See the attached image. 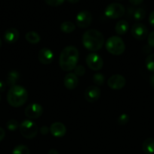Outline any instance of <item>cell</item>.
Here are the masks:
<instances>
[{"mask_svg":"<svg viewBox=\"0 0 154 154\" xmlns=\"http://www.w3.org/2000/svg\"><path fill=\"white\" fill-rule=\"evenodd\" d=\"M79 60V51L75 46L69 45L63 49L59 57V65L62 70L70 72L76 66Z\"/></svg>","mask_w":154,"mask_h":154,"instance_id":"obj_1","label":"cell"},{"mask_svg":"<svg viewBox=\"0 0 154 154\" xmlns=\"http://www.w3.org/2000/svg\"><path fill=\"white\" fill-rule=\"evenodd\" d=\"M104 38L102 33L97 29L86 30L82 35V45L87 50L98 51L102 48Z\"/></svg>","mask_w":154,"mask_h":154,"instance_id":"obj_2","label":"cell"},{"mask_svg":"<svg viewBox=\"0 0 154 154\" xmlns=\"http://www.w3.org/2000/svg\"><path fill=\"white\" fill-rule=\"evenodd\" d=\"M28 99V93L24 87L14 85L9 89L7 93L8 103L14 108L22 106Z\"/></svg>","mask_w":154,"mask_h":154,"instance_id":"obj_3","label":"cell"},{"mask_svg":"<svg viewBox=\"0 0 154 154\" xmlns=\"http://www.w3.org/2000/svg\"><path fill=\"white\" fill-rule=\"evenodd\" d=\"M106 49L110 54L119 56L125 51V45L119 36H111L106 42Z\"/></svg>","mask_w":154,"mask_h":154,"instance_id":"obj_4","label":"cell"},{"mask_svg":"<svg viewBox=\"0 0 154 154\" xmlns=\"http://www.w3.org/2000/svg\"><path fill=\"white\" fill-rule=\"evenodd\" d=\"M20 132L24 138L33 139L37 135L39 128L37 124L31 120H25L20 124Z\"/></svg>","mask_w":154,"mask_h":154,"instance_id":"obj_5","label":"cell"},{"mask_svg":"<svg viewBox=\"0 0 154 154\" xmlns=\"http://www.w3.org/2000/svg\"><path fill=\"white\" fill-rule=\"evenodd\" d=\"M125 8L119 3H111L106 7L104 14L110 19H118L125 14Z\"/></svg>","mask_w":154,"mask_h":154,"instance_id":"obj_6","label":"cell"},{"mask_svg":"<svg viewBox=\"0 0 154 154\" xmlns=\"http://www.w3.org/2000/svg\"><path fill=\"white\" fill-rule=\"evenodd\" d=\"M85 63L89 69L93 71L101 70L104 66L103 59L99 54L95 53H91L86 57Z\"/></svg>","mask_w":154,"mask_h":154,"instance_id":"obj_7","label":"cell"},{"mask_svg":"<svg viewBox=\"0 0 154 154\" xmlns=\"http://www.w3.org/2000/svg\"><path fill=\"white\" fill-rule=\"evenodd\" d=\"M131 32L133 37L137 40H143L148 36V29L144 24L137 23L131 26Z\"/></svg>","mask_w":154,"mask_h":154,"instance_id":"obj_8","label":"cell"},{"mask_svg":"<svg viewBox=\"0 0 154 154\" xmlns=\"http://www.w3.org/2000/svg\"><path fill=\"white\" fill-rule=\"evenodd\" d=\"M24 113H25L26 117H28L29 119L35 120L42 116V113H43V108H42V105L39 104L33 103L29 105L25 108Z\"/></svg>","mask_w":154,"mask_h":154,"instance_id":"obj_9","label":"cell"},{"mask_svg":"<svg viewBox=\"0 0 154 154\" xmlns=\"http://www.w3.org/2000/svg\"><path fill=\"white\" fill-rule=\"evenodd\" d=\"M75 22L79 28H87L92 22V15L88 11H82L76 15Z\"/></svg>","mask_w":154,"mask_h":154,"instance_id":"obj_10","label":"cell"},{"mask_svg":"<svg viewBox=\"0 0 154 154\" xmlns=\"http://www.w3.org/2000/svg\"><path fill=\"white\" fill-rule=\"evenodd\" d=\"M125 84H126V80L121 75H112L107 81L109 87L114 90H121L125 87Z\"/></svg>","mask_w":154,"mask_h":154,"instance_id":"obj_11","label":"cell"},{"mask_svg":"<svg viewBox=\"0 0 154 154\" xmlns=\"http://www.w3.org/2000/svg\"><path fill=\"white\" fill-rule=\"evenodd\" d=\"M101 91L97 86H89L85 91V99L90 103L97 102L101 97Z\"/></svg>","mask_w":154,"mask_h":154,"instance_id":"obj_12","label":"cell"},{"mask_svg":"<svg viewBox=\"0 0 154 154\" xmlns=\"http://www.w3.org/2000/svg\"><path fill=\"white\" fill-rule=\"evenodd\" d=\"M39 61L43 65H48L52 63L54 60V54L50 49L44 48L39 51L38 54Z\"/></svg>","mask_w":154,"mask_h":154,"instance_id":"obj_13","label":"cell"},{"mask_svg":"<svg viewBox=\"0 0 154 154\" xmlns=\"http://www.w3.org/2000/svg\"><path fill=\"white\" fill-rule=\"evenodd\" d=\"M50 132L55 138H61L66 134V128L63 123L60 122H55L51 125Z\"/></svg>","mask_w":154,"mask_h":154,"instance_id":"obj_14","label":"cell"},{"mask_svg":"<svg viewBox=\"0 0 154 154\" xmlns=\"http://www.w3.org/2000/svg\"><path fill=\"white\" fill-rule=\"evenodd\" d=\"M79 80L75 73L69 72L66 76L64 77L63 79V84L65 87L69 90H72L78 86Z\"/></svg>","mask_w":154,"mask_h":154,"instance_id":"obj_15","label":"cell"},{"mask_svg":"<svg viewBox=\"0 0 154 154\" xmlns=\"http://www.w3.org/2000/svg\"><path fill=\"white\" fill-rule=\"evenodd\" d=\"M20 33L18 30L15 28H9L5 31L4 35V38L7 43H15L19 38Z\"/></svg>","mask_w":154,"mask_h":154,"instance_id":"obj_16","label":"cell"},{"mask_svg":"<svg viewBox=\"0 0 154 154\" xmlns=\"http://www.w3.org/2000/svg\"><path fill=\"white\" fill-rule=\"evenodd\" d=\"M129 29V24L127 22L126 20H119L117 23L116 24V26H115V30H116V32L119 35H125V33L128 32V30Z\"/></svg>","mask_w":154,"mask_h":154,"instance_id":"obj_17","label":"cell"},{"mask_svg":"<svg viewBox=\"0 0 154 154\" xmlns=\"http://www.w3.org/2000/svg\"><path fill=\"white\" fill-rule=\"evenodd\" d=\"M143 151L146 154L154 153V138H148L145 140L142 144Z\"/></svg>","mask_w":154,"mask_h":154,"instance_id":"obj_18","label":"cell"},{"mask_svg":"<svg viewBox=\"0 0 154 154\" xmlns=\"http://www.w3.org/2000/svg\"><path fill=\"white\" fill-rule=\"evenodd\" d=\"M20 74L17 71H11L8 73L7 76V79H6V84L9 87H13V86L16 85L17 81L19 80Z\"/></svg>","mask_w":154,"mask_h":154,"instance_id":"obj_19","label":"cell"},{"mask_svg":"<svg viewBox=\"0 0 154 154\" xmlns=\"http://www.w3.org/2000/svg\"><path fill=\"white\" fill-rule=\"evenodd\" d=\"M25 38L29 43L35 45V44H38L40 42L41 38L37 32L33 31H30L25 35Z\"/></svg>","mask_w":154,"mask_h":154,"instance_id":"obj_20","label":"cell"},{"mask_svg":"<svg viewBox=\"0 0 154 154\" xmlns=\"http://www.w3.org/2000/svg\"><path fill=\"white\" fill-rule=\"evenodd\" d=\"M75 29V25L69 21H65L60 24V30L64 33H71Z\"/></svg>","mask_w":154,"mask_h":154,"instance_id":"obj_21","label":"cell"},{"mask_svg":"<svg viewBox=\"0 0 154 154\" xmlns=\"http://www.w3.org/2000/svg\"><path fill=\"white\" fill-rule=\"evenodd\" d=\"M145 65L148 71L154 73V54H151L146 57Z\"/></svg>","mask_w":154,"mask_h":154,"instance_id":"obj_22","label":"cell"},{"mask_svg":"<svg viewBox=\"0 0 154 154\" xmlns=\"http://www.w3.org/2000/svg\"><path fill=\"white\" fill-rule=\"evenodd\" d=\"M145 16H146V11L142 8L136 9L135 11L134 12V14H133L134 19L137 21H140L143 20L145 18Z\"/></svg>","mask_w":154,"mask_h":154,"instance_id":"obj_23","label":"cell"},{"mask_svg":"<svg viewBox=\"0 0 154 154\" xmlns=\"http://www.w3.org/2000/svg\"><path fill=\"white\" fill-rule=\"evenodd\" d=\"M12 154H30V152L27 146L21 144L14 147L12 151Z\"/></svg>","mask_w":154,"mask_h":154,"instance_id":"obj_24","label":"cell"},{"mask_svg":"<svg viewBox=\"0 0 154 154\" xmlns=\"http://www.w3.org/2000/svg\"><path fill=\"white\" fill-rule=\"evenodd\" d=\"M93 82L96 86H102L105 82V77L101 73H96L93 75Z\"/></svg>","mask_w":154,"mask_h":154,"instance_id":"obj_25","label":"cell"},{"mask_svg":"<svg viewBox=\"0 0 154 154\" xmlns=\"http://www.w3.org/2000/svg\"><path fill=\"white\" fill-rule=\"evenodd\" d=\"M20 124L16 120L14 119H11L9 120L6 123V127L9 131H15L18 128H19Z\"/></svg>","mask_w":154,"mask_h":154,"instance_id":"obj_26","label":"cell"},{"mask_svg":"<svg viewBox=\"0 0 154 154\" xmlns=\"http://www.w3.org/2000/svg\"><path fill=\"white\" fill-rule=\"evenodd\" d=\"M129 121V117L128 114H122L118 117L117 122L120 126H124V125L127 124L128 122Z\"/></svg>","mask_w":154,"mask_h":154,"instance_id":"obj_27","label":"cell"},{"mask_svg":"<svg viewBox=\"0 0 154 154\" xmlns=\"http://www.w3.org/2000/svg\"><path fill=\"white\" fill-rule=\"evenodd\" d=\"M74 72H75V75L76 76L81 77L84 75L85 73V69L84 66L79 65V66H75V68L74 69Z\"/></svg>","mask_w":154,"mask_h":154,"instance_id":"obj_28","label":"cell"},{"mask_svg":"<svg viewBox=\"0 0 154 154\" xmlns=\"http://www.w3.org/2000/svg\"><path fill=\"white\" fill-rule=\"evenodd\" d=\"M65 0H45V3L48 5L53 6V7H57V6L61 5Z\"/></svg>","mask_w":154,"mask_h":154,"instance_id":"obj_29","label":"cell"},{"mask_svg":"<svg viewBox=\"0 0 154 154\" xmlns=\"http://www.w3.org/2000/svg\"><path fill=\"white\" fill-rule=\"evenodd\" d=\"M148 45L150 48H154V31L151 32L147 36Z\"/></svg>","mask_w":154,"mask_h":154,"instance_id":"obj_30","label":"cell"},{"mask_svg":"<svg viewBox=\"0 0 154 154\" xmlns=\"http://www.w3.org/2000/svg\"><path fill=\"white\" fill-rule=\"evenodd\" d=\"M149 23L152 27H154V11H152L149 16Z\"/></svg>","mask_w":154,"mask_h":154,"instance_id":"obj_31","label":"cell"},{"mask_svg":"<svg viewBox=\"0 0 154 154\" xmlns=\"http://www.w3.org/2000/svg\"><path fill=\"white\" fill-rule=\"evenodd\" d=\"M48 131H50V129H48V128L46 126H43L41 127L40 129V132L41 134H42V135H47V134L48 133Z\"/></svg>","mask_w":154,"mask_h":154,"instance_id":"obj_32","label":"cell"},{"mask_svg":"<svg viewBox=\"0 0 154 154\" xmlns=\"http://www.w3.org/2000/svg\"><path fill=\"white\" fill-rule=\"evenodd\" d=\"M128 1L131 4L134 5H138L141 4L143 2V0H128Z\"/></svg>","mask_w":154,"mask_h":154,"instance_id":"obj_33","label":"cell"},{"mask_svg":"<svg viewBox=\"0 0 154 154\" xmlns=\"http://www.w3.org/2000/svg\"><path fill=\"white\" fill-rule=\"evenodd\" d=\"M5 136V132L2 128L0 127V141H2L4 139Z\"/></svg>","mask_w":154,"mask_h":154,"instance_id":"obj_34","label":"cell"},{"mask_svg":"<svg viewBox=\"0 0 154 154\" xmlns=\"http://www.w3.org/2000/svg\"><path fill=\"white\" fill-rule=\"evenodd\" d=\"M5 84L3 81H0V92H4L5 90Z\"/></svg>","mask_w":154,"mask_h":154,"instance_id":"obj_35","label":"cell"},{"mask_svg":"<svg viewBox=\"0 0 154 154\" xmlns=\"http://www.w3.org/2000/svg\"><path fill=\"white\" fill-rule=\"evenodd\" d=\"M48 154H59V152L57 150H55V149H51L48 151Z\"/></svg>","mask_w":154,"mask_h":154,"instance_id":"obj_36","label":"cell"},{"mask_svg":"<svg viewBox=\"0 0 154 154\" xmlns=\"http://www.w3.org/2000/svg\"><path fill=\"white\" fill-rule=\"evenodd\" d=\"M150 85L154 89V75H152L150 77Z\"/></svg>","mask_w":154,"mask_h":154,"instance_id":"obj_37","label":"cell"},{"mask_svg":"<svg viewBox=\"0 0 154 154\" xmlns=\"http://www.w3.org/2000/svg\"><path fill=\"white\" fill-rule=\"evenodd\" d=\"M66 1H67L68 2L71 3V4H75V3L78 2L79 0H66Z\"/></svg>","mask_w":154,"mask_h":154,"instance_id":"obj_38","label":"cell"},{"mask_svg":"<svg viewBox=\"0 0 154 154\" xmlns=\"http://www.w3.org/2000/svg\"><path fill=\"white\" fill-rule=\"evenodd\" d=\"M2 47V41H1V39H0V48H1Z\"/></svg>","mask_w":154,"mask_h":154,"instance_id":"obj_39","label":"cell"},{"mask_svg":"<svg viewBox=\"0 0 154 154\" xmlns=\"http://www.w3.org/2000/svg\"><path fill=\"white\" fill-rule=\"evenodd\" d=\"M0 102H1V96H0Z\"/></svg>","mask_w":154,"mask_h":154,"instance_id":"obj_40","label":"cell"},{"mask_svg":"<svg viewBox=\"0 0 154 154\" xmlns=\"http://www.w3.org/2000/svg\"><path fill=\"white\" fill-rule=\"evenodd\" d=\"M153 101H154V96H153Z\"/></svg>","mask_w":154,"mask_h":154,"instance_id":"obj_41","label":"cell"}]
</instances>
